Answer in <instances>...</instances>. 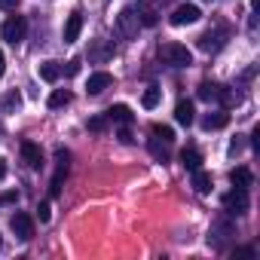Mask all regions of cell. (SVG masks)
Returning a JSON list of instances; mask_svg holds the SVG:
<instances>
[{"instance_id":"1","label":"cell","mask_w":260,"mask_h":260,"mask_svg":"<svg viewBox=\"0 0 260 260\" xmlns=\"http://www.w3.org/2000/svg\"><path fill=\"white\" fill-rule=\"evenodd\" d=\"M233 236H236V223H233L226 214H217V217L211 220V226H208V245L217 248V251H223V248L233 242Z\"/></svg>"},{"instance_id":"2","label":"cell","mask_w":260,"mask_h":260,"mask_svg":"<svg viewBox=\"0 0 260 260\" xmlns=\"http://www.w3.org/2000/svg\"><path fill=\"white\" fill-rule=\"evenodd\" d=\"M159 58L169 64V68H190L193 64V52L181 43H162L159 46Z\"/></svg>"},{"instance_id":"3","label":"cell","mask_w":260,"mask_h":260,"mask_svg":"<svg viewBox=\"0 0 260 260\" xmlns=\"http://www.w3.org/2000/svg\"><path fill=\"white\" fill-rule=\"evenodd\" d=\"M199 19H202V10H199L196 4H178V7L172 10V16H169V22H172L175 28L193 25V22H199Z\"/></svg>"},{"instance_id":"4","label":"cell","mask_w":260,"mask_h":260,"mask_svg":"<svg viewBox=\"0 0 260 260\" xmlns=\"http://www.w3.org/2000/svg\"><path fill=\"white\" fill-rule=\"evenodd\" d=\"M68 169H71V153H68V150H55V175H52V181H49V193H52V196L61 193V184H64V178H68Z\"/></svg>"},{"instance_id":"5","label":"cell","mask_w":260,"mask_h":260,"mask_svg":"<svg viewBox=\"0 0 260 260\" xmlns=\"http://www.w3.org/2000/svg\"><path fill=\"white\" fill-rule=\"evenodd\" d=\"M116 28H119V34H122L125 40H135V37H138V28H141L138 13H135L132 7H125V10L116 16Z\"/></svg>"},{"instance_id":"6","label":"cell","mask_w":260,"mask_h":260,"mask_svg":"<svg viewBox=\"0 0 260 260\" xmlns=\"http://www.w3.org/2000/svg\"><path fill=\"white\" fill-rule=\"evenodd\" d=\"M25 31H28V22H25L22 16H10V19L4 22V28H0V37L16 46V43L25 40Z\"/></svg>"},{"instance_id":"7","label":"cell","mask_w":260,"mask_h":260,"mask_svg":"<svg viewBox=\"0 0 260 260\" xmlns=\"http://www.w3.org/2000/svg\"><path fill=\"white\" fill-rule=\"evenodd\" d=\"M248 190H242V187H233L226 196H223V208H226V214H245L248 211Z\"/></svg>"},{"instance_id":"8","label":"cell","mask_w":260,"mask_h":260,"mask_svg":"<svg viewBox=\"0 0 260 260\" xmlns=\"http://www.w3.org/2000/svg\"><path fill=\"white\" fill-rule=\"evenodd\" d=\"M10 226H13L16 239H22V242H31L34 239V217L28 211H16L13 220H10Z\"/></svg>"},{"instance_id":"9","label":"cell","mask_w":260,"mask_h":260,"mask_svg":"<svg viewBox=\"0 0 260 260\" xmlns=\"http://www.w3.org/2000/svg\"><path fill=\"white\" fill-rule=\"evenodd\" d=\"M147 150H150V156H153L156 162H169V156H172V141H166V138H159V135L150 132V138H147Z\"/></svg>"},{"instance_id":"10","label":"cell","mask_w":260,"mask_h":260,"mask_svg":"<svg viewBox=\"0 0 260 260\" xmlns=\"http://www.w3.org/2000/svg\"><path fill=\"white\" fill-rule=\"evenodd\" d=\"M223 43H226V31H223V28H217V31H205V34L199 37V49H202V52H217Z\"/></svg>"},{"instance_id":"11","label":"cell","mask_w":260,"mask_h":260,"mask_svg":"<svg viewBox=\"0 0 260 260\" xmlns=\"http://www.w3.org/2000/svg\"><path fill=\"white\" fill-rule=\"evenodd\" d=\"M113 86V74H107V71H95L92 77H89V83H86V92L89 95H101L104 89H110Z\"/></svg>"},{"instance_id":"12","label":"cell","mask_w":260,"mask_h":260,"mask_svg":"<svg viewBox=\"0 0 260 260\" xmlns=\"http://www.w3.org/2000/svg\"><path fill=\"white\" fill-rule=\"evenodd\" d=\"M104 116H107V122H119V125H132V119H135V113L128 110V104H110L104 110Z\"/></svg>"},{"instance_id":"13","label":"cell","mask_w":260,"mask_h":260,"mask_svg":"<svg viewBox=\"0 0 260 260\" xmlns=\"http://www.w3.org/2000/svg\"><path fill=\"white\" fill-rule=\"evenodd\" d=\"M22 159H25L31 169H40V166H43V150H40V144L22 141Z\"/></svg>"},{"instance_id":"14","label":"cell","mask_w":260,"mask_h":260,"mask_svg":"<svg viewBox=\"0 0 260 260\" xmlns=\"http://www.w3.org/2000/svg\"><path fill=\"white\" fill-rule=\"evenodd\" d=\"M80 31H83V13L74 10V13L68 16V25H64V43H74V40L80 37Z\"/></svg>"},{"instance_id":"15","label":"cell","mask_w":260,"mask_h":260,"mask_svg":"<svg viewBox=\"0 0 260 260\" xmlns=\"http://www.w3.org/2000/svg\"><path fill=\"white\" fill-rule=\"evenodd\" d=\"M226 122H230V113H226V110H211V113H205V116H202V128H205V132L223 128Z\"/></svg>"},{"instance_id":"16","label":"cell","mask_w":260,"mask_h":260,"mask_svg":"<svg viewBox=\"0 0 260 260\" xmlns=\"http://www.w3.org/2000/svg\"><path fill=\"white\" fill-rule=\"evenodd\" d=\"M230 184H233V187H242V190H248V187L254 184V175H251V169H245V166L233 169V172H230Z\"/></svg>"},{"instance_id":"17","label":"cell","mask_w":260,"mask_h":260,"mask_svg":"<svg viewBox=\"0 0 260 260\" xmlns=\"http://www.w3.org/2000/svg\"><path fill=\"white\" fill-rule=\"evenodd\" d=\"M181 166H184L187 172H196V169H202V153H199L196 147H187V150H181Z\"/></svg>"},{"instance_id":"18","label":"cell","mask_w":260,"mask_h":260,"mask_svg":"<svg viewBox=\"0 0 260 260\" xmlns=\"http://www.w3.org/2000/svg\"><path fill=\"white\" fill-rule=\"evenodd\" d=\"M175 119H178L181 125H190V122L196 119V110H193V101H178V107H175Z\"/></svg>"},{"instance_id":"19","label":"cell","mask_w":260,"mask_h":260,"mask_svg":"<svg viewBox=\"0 0 260 260\" xmlns=\"http://www.w3.org/2000/svg\"><path fill=\"white\" fill-rule=\"evenodd\" d=\"M211 187H214V184H211V175L202 172V169H196V172H193V190L205 196V193H211Z\"/></svg>"},{"instance_id":"20","label":"cell","mask_w":260,"mask_h":260,"mask_svg":"<svg viewBox=\"0 0 260 260\" xmlns=\"http://www.w3.org/2000/svg\"><path fill=\"white\" fill-rule=\"evenodd\" d=\"M40 77H43L46 83H55V80L61 77V68H58L55 61H43V64H40Z\"/></svg>"},{"instance_id":"21","label":"cell","mask_w":260,"mask_h":260,"mask_svg":"<svg viewBox=\"0 0 260 260\" xmlns=\"http://www.w3.org/2000/svg\"><path fill=\"white\" fill-rule=\"evenodd\" d=\"M220 89H223V86H217V83H202V86H199V98H202V101H217V98H220Z\"/></svg>"},{"instance_id":"22","label":"cell","mask_w":260,"mask_h":260,"mask_svg":"<svg viewBox=\"0 0 260 260\" xmlns=\"http://www.w3.org/2000/svg\"><path fill=\"white\" fill-rule=\"evenodd\" d=\"M52 110H58V107H64V104H71V92L68 89H55L52 95H49V101H46Z\"/></svg>"},{"instance_id":"23","label":"cell","mask_w":260,"mask_h":260,"mask_svg":"<svg viewBox=\"0 0 260 260\" xmlns=\"http://www.w3.org/2000/svg\"><path fill=\"white\" fill-rule=\"evenodd\" d=\"M159 101H162V89H156V86H150V89H147V92L141 95V104H144L147 110H153V107H156Z\"/></svg>"},{"instance_id":"24","label":"cell","mask_w":260,"mask_h":260,"mask_svg":"<svg viewBox=\"0 0 260 260\" xmlns=\"http://www.w3.org/2000/svg\"><path fill=\"white\" fill-rule=\"evenodd\" d=\"M92 58L101 64V61H107V58H113V46H107L104 40H95V52H92Z\"/></svg>"},{"instance_id":"25","label":"cell","mask_w":260,"mask_h":260,"mask_svg":"<svg viewBox=\"0 0 260 260\" xmlns=\"http://www.w3.org/2000/svg\"><path fill=\"white\" fill-rule=\"evenodd\" d=\"M0 107H4V110H19L22 107V95L19 92H7L4 101H0Z\"/></svg>"},{"instance_id":"26","label":"cell","mask_w":260,"mask_h":260,"mask_svg":"<svg viewBox=\"0 0 260 260\" xmlns=\"http://www.w3.org/2000/svg\"><path fill=\"white\" fill-rule=\"evenodd\" d=\"M150 132H153V135H159V138H166V141H175V132H172L169 125H159V122H156Z\"/></svg>"},{"instance_id":"27","label":"cell","mask_w":260,"mask_h":260,"mask_svg":"<svg viewBox=\"0 0 260 260\" xmlns=\"http://www.w3.org/2000/svg\"><path fill=\"white\" fill-rule=\"evenodd\" d=\"M19 202V193L16 190H7V193H0V208H7V205H16Z\"/></svg>"},{"instance_id":"28","label":"cell","mask_w":260,"mask_h":260,"mask_svg":"<svg viewBox=\"0 0 260 260\" xmlns=\"http://www.w3.org/2000/svg\"><path fill=\"white\" fill-rule=\"evenodd\" d=\"M89 128H92V132H104V128H107V116H92Z\"/></svg>"},{"instance_id":"29","label":"cell","mask_w":260,"mask_h":260,"mask_svg":"<svg viewBox=\"0 0 260 260\" xmlns=\"http://www.w3.org/2000/svg\"><path fill=\"white\" fill-rule=\"evenodd\" d=\"M116 138H119V144H132V141H135V138H132V132H128V125H119Z\"/></svg>"},{"instance_id":"30","label":"cell","mask_w":260,"mask_h":260,"mask_svg":"<svg viewBox=\"0 0 260 260\" xmlns=\"http://www.w3.org/2000/svg\"><path fill=\"white\" fill-rule=\"evenodd\" d=\"M37 217H40L43 223H46V220L52 217V208H49V202H40V208H37Z\"/></svg>"},{"instance_id":"31","label":"cell","mask_w":260,"mask_h":260,"mask_svg":"<svg viewBox=\"0 0 260 260\" xmlns=\"http://www.w3.org/2000/svg\"><path fill=\"white\" fill-rule=\"evenodd\" d=\"M242 147H245V141H242V135H236V138H233V144H230V156L242 153Z\"/></svg>"},{"instance_id":"32","label":"cell","mask_w":260,"mask_h":260,"mask_svg":"<svg viewBox=\"0 0 260 260\" xmlns=\"http://www.w3.org/2000/svg\"><path fill=\"white\" fill-rule=\"evenodd\" d=\"M233 257H242V260H251V257H254V248H236V251H233Z\"/></svg>"},{"instance_id":"33","label":"cell","mask_w":260,"mask_h":260,"mask_svg":"<svg viewBox=\"0 0 260 260\" xmlns=\"http://www.w3.org/2000/svg\"><path fill=\"white\" fill-rule=\"evenodd\" d=\"M77 71H80V61H77V58H74V61H68V68H61V74H68V77H74Z\"/></svg>"},{"instance_id":"34","label":"cell","mask_w":260,"mask_h":260,"mask_svg":"<svg viewBox=\"0 0 260 260\" xmlns=\"http://www.w3.org/2000/svg\"><path fill=\"white\" fill-rule=\"evenodd\" d=\"M19 7V0H0V10H7V13H13Z\"/></svg>"},{"instance_id":"35","label":"cell","mask_w":260,"mask_h":260,"mask_svg":"<svg viewBox=\"0 0 260 260\" xmlns=\"http://www.w3.org/2000/svg\"><path fill=\"white\" fill-rule=\"evenodd\" d=\"M251 144H254V150L260 147V128H254V135H251Z\"/></svg>"},{"instance_id":"36","label":"cell","mask_w":260,"mask_h":260,"mask_svg":"<svg viewBox=\"0 0 260 260\" xmlns=\"http://www.w3.org/2000/svg\"><path fill=\"white\" fill-rule=\"evenodd\" d=\"M4 71H7V58H4V52H0V77H4Z\"/></svg>"},{"instance_id":"37","label":"cell","mask_w":260,"mask_h":260,"mask_svg":"<svg viewBox=\"0 0 260 260\" xmlns=\"http://www.w3.org/2000/svg\"><path fill=\"white\" fill-rule=\"evenodd\" d=\"M4 178H7V162L0 159V181H4Z\"/></svg>"},{"instance_id":"38","label":"cell","mask_w":260,"mask_h":260,"mask_svg":"<svg viewBox=\"0 0 260 260\" xmlns=\"http://www.w3.org/2000/svg\"><path fill=\"white\" fill-rule=\"evenodd\" d=\"M0 132H4V125H0Z\"/></svg>"},{"instance_id":"39","label":"cell","mask_w":260,"mask_h":260,"mask_svg":"<svg viewBox=\"0 0 260 260\" xmlns=\"http://www.w3.org/2000/svg\"><path fill=\"white\" fill-rule=\"evenodd\" d=\"M0 245H4V242H0Z\"/></svg>"}]
</instances>
